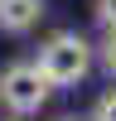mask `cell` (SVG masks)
Here are the masks:
<instances>
[{
    "mask_svg": "<svg viewBox=\"0 0 116 121\" xmlns=\"http://www.w3.org/2000/svg\"><path fill=\"white\" fill-rule=\"evenodd\" d=\"M87 68H92V44H87L82 34L58 29V34L44 39V48H39V73L48 78V87H73V82H82Z\"/></svg>",
    "mask_w": 116,
    "mask_h": 121,
    "instance_id": "obj_1",
    "label": "cell"
},
{
    "mask_svg": "<svg viewBox=\"0 0 116 121\" xmlns=\"http://www.w3.org/2000/svg\"><path fill=\"white\" fill-rule=\"evenodd\" d=\"M92 121H116V92H106L102 102H97V116Z\"/></svg>",
    "mask_w": 116,
    "mask_h": 121,
    "instance_id": "obj_4",
    "label": "cell"
},
{
    "mask_svg": "<svg viewBox=\"0 0 116 121\" xmlns=\"http://www.w3.org/2000/svg\"><path fill=\"white\" fill-rule=\"evenodd\" d=\"M44 19V0H0V29L5 34H29Z\"/></svg>",
    "mask_w": 116,
    "mask_h": 121,
    "instance_id": "obj_3",
    "label": "cell"
},
{
    "mask_svg": "<svg viewBox=\"0 0 116 121\" xmlns=\"http://www.w3.org/2000/svg\"><path fill=\"white\" fill-rule=\"evenodd\" d=\"M63 121H77V116H63Z\"/></svg>",
    "mask_w": 116,
    "mask_h": 121,
    "instance_id": "obj_7",
    "label": "cell"
},
{
    "mask_svg": "<svg viewBox=\"0 0 116 121\" xmlns=\"http://www.w3.org/2000/svg\"><path fill=\"white\" fill-rule=\"evenodd\" d=\"M97 19L106 29H116V0H97Z\"/></svg>",
    "mask_w": 116,
    "mask_h": 121,
    "instance_id": "obj_5",
    "label": "cell"
},
{
    "mask_svg": "<svg viewBox=\"0 0 116 121\" xmlns=\"http://www.w3.org/2000/svg\"><path fill=\"white\" fill-rule=\"evenodd\" d=\"M106 68H111V78H116V29H111V39H106Z\"/></svg>",
    "mask_w": 116,
    "mask_h": 121,
    "instance_id": "obj_6",
    "label": "cell"
},
{
    "mask_svg": "<svg viewBox=\"0 0 116 121\" xmlns=\"http://www.w3.org/2000/svg\"><path fill=\"white\" fill-rule=\"evenodd\" d=\"M48 78L39 73V63H10L0 73V107L10 116H34L39 107L48 102Z\"/></svg>",
    "mask_w": 116,
    "mask_h": 121,
    "instance_id": "obj_2",
    "label": "cell"
}]
</instances>
